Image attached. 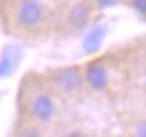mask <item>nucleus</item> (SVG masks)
<instances>
[{
    "label": "nucleus",
    "instance_id": "1",
    "mask_svg": "<svg viewBox=\"0 0 146 137\" xmlns=\"http://www.w3.org/2000/svg\"><path fill=\"white\" fill-rule=\"evenodd\" d=\"M18 108L20 119L38 124L40 128H47L60 117L61 99L47 85L43 74L29 72L20 83Z\"/></svg>",
    "mask_w": 146,
    "mask_h": 137
},
{
    "label": "nucleus",
    "instance_id": "2",
    "mask_svg": "<svg viewBox=\"0 0 146 137\" xmlns=\"http://www.w3.org/2000/svg\"><path fill=\"white\" fill-rule=\"evenodd\" d=\"M87 92L96 96H115L128 85V56L117 53L103 54L83 63Z\"/></svg>",
    "mask_w": 146,
    "mask_h": 137
},
{
    "label": "nucleus",
    "instance_id": "3",
    "mask_svg": "<svg viewBox=\"0 0 146 137\" xmlns=\"http://www.w3.org/2000/svg\"><path fill=\"white\" fill-rule=\"evenodd\" d=\"M43 78L61 101H76L87 94L83 63L49 68L43 72Z\"/></svg>",
    "mask_w": 146,
    "mask_h": 137
},
{
    "label": "nucleus",
    "instance_id": "4",
    "mask_svg": "<svg viewBox=\"0 0 146 137\" xmlns=\"http://www.w3.org/2000/svg\"><path fill=\"white\" fill-rule=\"evenodd\" d=\"M11 20L20 34L27 38H35L49 29L50 13L42 0H18L15 4Z\"/></svg>",
    "mask_w": 146,
    "mask_h": 137
},
{
    "label": "nucleus",
    "instance_id": "5",
    "mask_svg": "<svg viewBox=\"0 0 146 137\" xmlns=\"http://www.w3.org/2000/svg\"><path fill=\"white\" fill-rule=\"evenodd\" d=\"M128 85H133L146 99V47L128 54Z\"/></svg>",
    "mask_w": 146,
    "mask_h": 137
},
{
    "label": "nucleus",
    "instance_id": "6",
    "mask_svg": "<svg viewBox=\"0 0 146 137\" xmlns=\"http://www.w3.org/2000/svg\"><path fill=\"white\" fill-rule=\"evenodd\" d=\"M90 15H92V9L90 5L85 4V2H78L70 7V11L67 13V22L72 29H81L88 24L90 20Z\"/></svg>",
    "mask_w": 146,
    "mask_h": 137
},
{
    "label": "nucleus",
    "instance_id": "7",
    "mask_svg": "<svg viewBox=\"0 0 146 137\" xmlns=\"http://www.w3.org/2000/svg\"><path fill=\"white\" fill-rule=\"evenodd\" d=\"M126 132L130 135L146 137V112L135 114V116L130 117V121H128V124H126Z\"/></svg>",
    "mask_w": 146,
    "mask_h": 137
},
{
    "label": "nucleus",
    "instance_id": "8",
    "mask_svg": "<svg viewBox=\"0 0 146 137\" xmlns=\"http://www.w3.org/2000/svg\"><path fill=\"white\" fill-rule=\"evenodd\" d=\"M128 4H130L132 9L139 15V18L146 20V0H128Z\"/></svg>",
    "mask_w": 146,
    "mask_h": 137
}]
</instances>
